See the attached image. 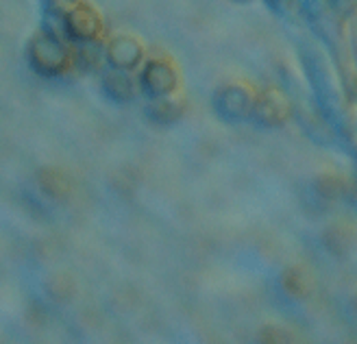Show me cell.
Masks as SVG:
<instances>
[{
    "mask_svg": "<svg viewBox=\"0 0 357 344\" xmlns=\"http://www.w3.org/2000/svg\"><path fill=\"white\" fill-rule=\"evenodd\" d=\"M102 31H105V22H102L100 11L89 3H85V0L77 9L70 11L61 22L63 38L73 44L98 42L102 38Z\"/></svg>",
    "mask_w": 357,
    "mask_h": 344,
    "instance_id": "5",
    "label": "cell"
},
{
    "mask_svg": "<svg viewBox=\"0 0 357 344\" xmlns=\"http://www.w3.org/2000/svg\"><path fill=\"white\" fill-rule=\"evenodd\" d=\"M281 290L290 299L303 301V299H310L316 290V277L312 273V268L305 264H292L288 266L281 273Z\"/></svg>",
    "mask_w": 357,
    "mask_h": 344,
    "instance_id": "9",
    "label": "cell"
},
{
    "mask_svg": "<svg viewBox=\"0 0 357 344\" xmlns=\"http://www.w3.org/2000/svg\"><path fill=\"white\" fill-rule=\"evenodd\" d=\"M38 186L52 201H66L73 194V179L59 168H42L38 172Z\"/></svg>",
    "mask_w": 357,
    "mask_h": 344,
    "instance_id": "11",
    "label": "cell"
},
{
    "mask_svg": "<svg viewBox=\"0 0 357 344\" xmlns=\"http://www.w3.org/2000/svg\"><path fill=\"white\" fill-rule=\"evenodd\" d=\"M268 3H271V7L275 11L283 13V11H292V7L298 3V0H268Z\"/></svg>",
    "mask_w": 357,
    "mask_h": 344,
    "instance_id": "14",
    "label": "cell"
},
{
    "mask_svg": "<svg viewBox=\"0 0 357 344\" xmlns=\"http://www.w3.org/2000/svg\"><path fill=\"white\" fill-rule=\"evenodd\" d=\"M178 70L172 59L168 57H153L144 61L139 72V87L149 98H159L178 92Z\"/></svg>",
    "mask_w": 357,
    "mask_h": 344,
    "instance_id": "4",
    "label": "cell"
},
{
    "mask_svg": "<svg viewBox=\"0 0 357 344\" xmlns=\"http://www.w3.org/2000/svg\"><path fill=\"white\" fill-rule=\"evenodd\" d=\"M137 83L131 77V72L118 70V68H107L100 72V89L102 94L116 105H129L137 94Z\"/></svg>",
    "mask_w": 357,
    "mask_h": 344,
    "instance_id": "7",
    "label": "cell"
},
{
    "mask_svg": "<svg viewBox=\"0 0 357 344\" xmlns=\"http://www.w3.org/2000/svg\"><path fill=\"white\" fill-rule=\"evenodd\" d=\"M185 110H188L185 96H181V92H174L168 96L151 98L144 114L153 124L168 126V124H176L178 120H181L185 116Z\"/></svg>",
    "mask_w": 357,
    "mask_h": 344,
    "instance_id": "8",
    "label": "cell"
},
{
    "mask_svg": "<svg viewBox=\"0 0 357 344\" xmlns=\"http://www.w3.org/2000/svg\"><path fill=\"white\" fill-rule=\"evenodd\" d=\"M26 61L40 77H59L73 68V48L59 33L42 29L26 44Z\"/></svg>",
    "mask_w": 357,
    "mask_h": 344,
    "instance_id": "1",
    "label": "cell"
},
{
    "mask_svg": "<svg viewBox=\"0 0 357 344\" xmlns=\"http://www.w3.org/2000/svg\"><path fill=\"white\" fill-rule=\"evenodd\" d=\"M83 0H42V9L48 20H57L61 24L63 17L73 9H77Z\"/></svg>",
    "mask_w": 357,
    "mask_h": 344,
    "instance_id": "13",
    "label": "cell"
},
{
    "mask_svg": "<svg viewBox=\"0 0 357 344\" xmlns=\"http://www.w3.org/2000/svg\"><path fill=\"white\" fill-rule=\"evenodd\" d=\"M257 92L246 83H229L220 87L213 98V110L229 124L251 120Z\"/></svg>",
    "mask_w": 357,
    "mask_h": 344,
    "instance_id": "3",
    "label": "cell"
},
{
    "mask_svg": "<svg viewBox=\"0 0 357 344\" xmlns=\"http://www.w3.org/2000/svg\"><path fill=\"white\" fill-rule=\"evenodd\" d=\"M234 3H240V5H248V3H253V0H234Z\"/></svg>",
    "mask_w": 357,
    "mask_h": 344,
    "instance_id": "15",
    "label": "cell"
},
{
    "mask_svg": "<svg viewBox=\"0 0 357 344\" xmlns=\"http://www.w3.org/2000/svg\"><path fill=\"white\" fill-rule=\"evenodd\" d=\"M105 57H107V66L133 72L139 66H144L146 48L139 38H135V35L118 33L105 44Z\"/></svg>",
    "mask_w": 357,
    "mask_h": 344,
    "instance_id": "6",
    "label": "cell"
},
{
    "mask_svg": "<svg viewBox=\"0 0 357 344\" xmlns=\"http://www.w3.org/2000/svg\"><path fill=\"white\" fill-rule=\"evenodd\" d=\"M292 116V100L290 94L281 87H264L255 96L251 122L264 129H279Z\"/></svg>",
    "mask_w": 357,
    "mask_h": 344,
    "instance_id": "2",
    "label": "cell"
},
{
    "mask_svg": "<svg viewBox=\"0 0 357 344\" xmlns=\"http://www.w3.org/2000/svg\"><path fill=\"white\" fill-rule=\"evenodd\" d=\"M316 192L327 201H333L344 194V181L333 172H325L316 179Z\"/></svg>",
    "mask_w": 357,
    "mask_h": 344,
    "instance_id": "12",
    "label": "cell"
},
{
    "mask_svg": "<svg viewBox=\"0 0 357 344\" xmlns=\"http://www.w3.org/2000/svg\"><path fill=\"white\" fill-rule=\"evenodd\" d=\"M105 57V46L98 42H83L73 46V68L81 75H92V72H102Z\"/></svg>",
    "mask_w": 357,
    "mask_h": 344,
    "instance_id": "10",
    "label": "cell"
}]
</instances>
